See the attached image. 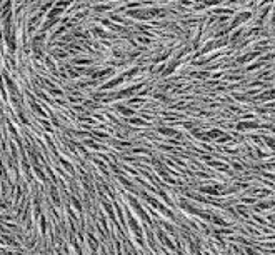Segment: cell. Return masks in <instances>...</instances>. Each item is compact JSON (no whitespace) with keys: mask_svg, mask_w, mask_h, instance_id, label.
Returning a JSON list of instances; mask_svg holds the SVG:
<instances>
[{"mask_svg":"<svg viewBox=\"0 0 275 255\" xmlns=\"http://www.w3.org/2000/svg\"><path fill=\"white\" fill-rule=\"evenodd\" d=\"M220 133H222V132L215 128V130H210V132H209V135H207V138H220Z\"/></svg>","mask_w":275,"mask_h":255,"instance_id":"2","label":"cell"},{"mask_svg":"<svg viewBox=\"0 0 275 255\" xmlns=\"http://www.w3.org/2000/svg\"><path fill=\"white\" fill-rule=\"evenodd\" d=\"M245 253H247V255H258L257 250H255V248H250V247L245 248Z\"/></svg>","mask_w":275,"mask_h":255,"instance_id":"4","label":"cell"},{"mask_svg":"<svg viewBox=\"0 0 275 255\" xmlns=\"http://www.w3.org/2000/svg\"><path fill=\"white\" fill-rule=\"evenodd\" d=\"M160 132L163 135H175V130H172V128H160Z\"/></svg>","mask_w":275,"mask_h":255,"instance_id":"3","label":"cell"},{"mask_svg":"<svg viewBox=\"0 0 275 255\" xmlns=\"http://www.w3.org/2000/svg\"><path fill=\"white\" fill-rule=\"evenodd\" d=\"M72 205H74V209H77L79 210V214H82V205H80V202H79V199L77 197H72Z\"/></svg>","mask_w":275,"mask_h":255,"instance_id":"1","label":"cell"},{"mask_svg":"<svg viewBox=\"0 0 275 255\" xmlns=\"http://www.w3.org/2000/svg\"><path fill=\"white\" fill-rule=\"evenodd\" d=\"M60 12H62V10H59V8H57V10H54V12H52V13H50L49 17H57V15H59Z\"/></svg>","mask_w":275,"mask_h":255,"instance_id":"6","label":"cell"},{"mask_svg":"<svg viewBox=\"0 0 275 255\" xmlns=\"http://www.w3.org/2000/svg\"><path fill=\"white\" fill-rule=\"evenodd\" d=\"M120 110H122V112H123L125 115H132V113H133V112H132V110H130V108H120Z\"/></svg>","mask_w":275,"mask_h":255,"instance_id":"5","label":"cell"}]
</instances>
